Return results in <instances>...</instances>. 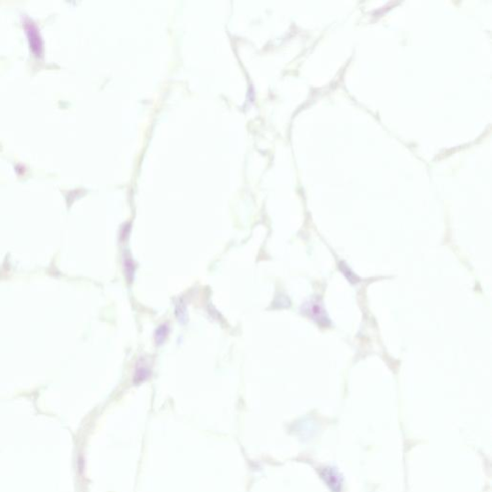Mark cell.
<instances>
[{
    "label": "cell",
    "mask_w": 492,
    "mask_h": 492,
    "mask_svg": "<svg viewBox=\"0 0 492 492\" xmlns=\"http://www.w3.org/2000/svg\"><path fill=\"white\" fill-rule=\"evenodd\" d=\"M169 333V327L167 324H163L160 327H158L155 333V341L157 344H163L164 339Z\"/></svg>",
    "instance_id": "7a4b0ae2"
},
{
    "label": "cell",
    "mask_w": 492,
    "mask_h": 492,
    "mask_svg": "<svg viewBox=\"0 0 492 492\" xmlns=\"http://www.w3.org/2000/svg\"><path fill=\"white\" fill-rule=\"evenodd\" d=\"M124 267H125L126 275L127 277H129L130 279L132 278L134 273V269H135V266H134L133 261L130 258H127L125 257L124 259Z\"/></svg>",
    "instance_id": "3957f363"
},
{
    "label": "cell",
    "mask_w": 492,
    "mask_h": 492,
    "mask_svg": "<svg viewBox=\"0 0 492 492\" xmlns=\"http://www.w3.org/2000/svg\"><path fill=\"white\" fill-rule=\"evenodd\" d=\"M149 374H150V372H149L147 367H144V366L137 367L136 373L134 376V383H139L144 382L148 378Z\"/></svg>",
    "instance_id": "6da1fadb"
}]
</instances>
